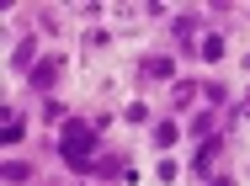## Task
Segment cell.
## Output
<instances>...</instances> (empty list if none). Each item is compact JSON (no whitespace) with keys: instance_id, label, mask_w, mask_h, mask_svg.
Here are the masks:
<instances>
[{"instance_id":"cell-1","label":"cell","mask_w":250,"mask_h":186,"mask_svg":"<svg viewBox=\"0 0 250 186\" xmlns=\"http://www.w3.org/2000/svg\"><path fill=\"white\" fill-rule=\"evenodd\" d=\"M91 149H96V123H64L59 128V160L69 170H96Z\"/></svg>"},{"instance_id":"cell-2","label":"cell","mask_w":250,"mask_h":186,"mask_svg":"<svg viewBox=\"0 0 250 186\" xmlns=\"http://www.w3.org/2000/svg\"><path fill=\"white\" fill-rule=\"evenodd\" d=\"M59 69H64V59H43V64H32V69H27V80H32L38 91H48L53 80H59Z\"/></svg>"},{"instance_id":"cell-3","label":"cell","mask_w":250,"mask_h":186,"mask_svg":"<svg viewBox=\"0 0 250 186\" xmlns=\"http://www.w3.org/2000/svg\"><path fill=\"white\" fill-rule=\"evenodd\" d=\"M213 154H218V139H202L197 154H192V176H208L213 170Z\"/></svg>"},{"instance_id":"cell-4","label":"cell","mask_w":250,"mask_h":186,"mask_svg":"<svg viewBox=\"0 0 250 186\" xmlns=\"http://www.w3.org/2000/svg\"><path fill=\"white\" fill-rule=\"evenodd\" d=\"M170 75H176L170 59H144V80H170Z\"/></svg>"},{"instance_id":"cell-5","label":"cell","mask_w":250,"mask_h":186,"mask_svg":"<svg viewBox=\"0 0 250 186\" xmlns=\"http://www.w3.org/2000/svg\"><path fill=\"white\" fill-rule=\"evenodd\" d=\"M5 181L16 186V181H32V165H21V160H11V165H5Z\"/></svg>"},{"instance_id":"cell-6","label":"cell","mask_w":250,"mask_h":186,"mask_svg":"<svg viewBox=\"0 0 250 186\" xmlns=\"http://www.w3.org/2000/svg\"><path fill=\"white\" fill-rule=\"evenodd\" d=\"M218 53H224V38H218V32H208V38H202V59H218Z\"/></svg>"},{"instance_id":"cell-7","label":"cell","mask_w":250,"mask_h":186,"mask_svg":"<svg viewBox=\"0 0 250 186\" xmlns=\"http://www.w3.org/2000/svg\"><path fill=\"white\" fill-rule=\"evenodd\" d=\"M154 144H160V149H165V144H176V123H160V128H154Z\"/></svg>"},{"instance_id":"cell-8","label":"cell","mask_w":250,"mask_h":186,"mask_svg":"<svg viewBox=\"0 0 250 186\" xmlns=\"http://www.w3.org/2000/svg\"><path fill=\"white\" fill-rule=\"evenodd\" d=\"M16 139H21V117L11 112V117H5V144H16Z\"/></svg>"},{"instance_id":"cell-9","label":"cell","mask_w":250,"mask_h":186,"mask_svg":"<svg viewBox=\"0 0 250 186\" xmlns=\"http://www.w3.org/2000/svg\"><path fill=\"white\" fill-rule=\"evenodd\" d=\"M240 112H245V117H250V96H245V101H240Z\"/></svg>"},{"instance_id":"cell-10","label":"cell","mask_w":250,"mask_h":186,"mask_svg":"<svg viewBox=\"0 0 250 186\" xmlns=\"http://www.w3.org/2000/svg\"><path fill=\"white\" fill-rule=\"evenodd\" d=\"M213 186H234V181H213Z\"/></svg>"}]
</instances>
